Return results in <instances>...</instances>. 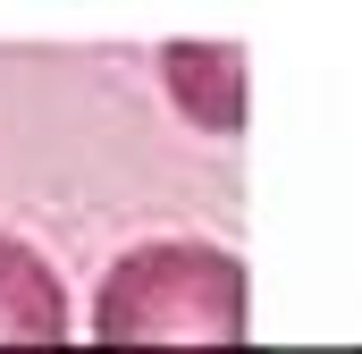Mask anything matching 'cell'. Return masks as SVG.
Returning <instances> with one entry per match:
<instances>
[{"mask_svg":"<svg viewBox=\"0 0 362 354\" xmlns=\"http://www.w3.org/2000/svg\"><path fill=\"white\" fill-rule=\"evenodd\" d=\"M245 338H253V295L228 245L160 236L118 253L93 287L101 354H245Z\"/></svg>","mask_w":362,"mask_h":354,"instance_id":"1","label":"cell"},{"mask_svg":"<svg viewBox=\"0 0 362 354\" xmlns=\"http://www.w3.org/2000/svg\"><path fill=\"white\" fill-rule=\"evenodd\" d=\"M68 287L25 236L0 228V354H68Z\"/></svg>","mask_w":362,"mask_h":354,"instance_id":"2","label":"cell"},{"mask_svg":"<svg viewBox=\"0 0 362 354\" xmlns=\"http://www.w3.org/2000/svg\"><path fill=\"white\" fill-rule=\"evenodd\" d=\"M169 93L194 127H245V51L236 42H169Z\"/></svg>","mask_w":362,"mask_h":354,"instance_id":"3","label":"cell"}]
</instances>
